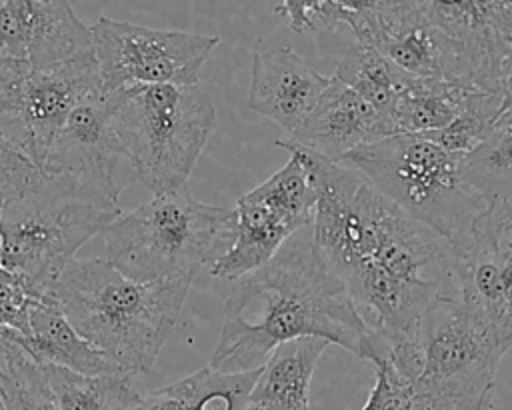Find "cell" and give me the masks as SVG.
<instances>
[{"mask_svg": "<svg viewBox=\"0 0 512 410\" xmlns=\"http://www.w3.org/2000/svg\"><path fill=\"white\" fill-rule=\"evenodd\" d=\"M260 368L228 374L206 366L142 396L134 410H246Z\"/></svg>", "mask_w": 512, "mask_h": 410, "instance_id": "obj_21", "label": "cell"}, {"mask_svg": "<svg viewBox=\"0 0 512 410\" xmlns=\"http://www.w3.org/2000/svg\"><path fill=\"white\" fill-rule=\"evenodd\" d=\"M290 152L288 162L268 180L238 198L234 236L224 256L208 272L222 280H240L264 266L300 228L312 224L316 178L312 156L276 140Z\"/></svg>", "mask_w": 512, "mask_h": 410, "instance_id": "obj_10", "label": "cell"}, {"mask_svg": "<svg viewBox=\"0 0 512 410\" xmlns=\"http://www.w3.org/2000/svg\"><path fill=\"white\" fill-rule=\"evenodd\" d=\"M106 98L136 180L152 194L186 186L216 120L214 102L200 82L130 88Z\"/></svg>", "mask_w": 512, "mask_h": 410, "instance_id": "obj_8", "label": "cell"}, {"mask_svg": "<svg viewBox=\"0 0 512 410\" xmlns=\"http://www.w3.org/2000/svg\"><path fill=\"white\" fill-rule=\"evenodd\" d=\"M100 94L94 50L50 68L0 58V140L40 168L74 108Z\"/></svg>", "mask_w": 512, "mask_h": 410, "instance_id": "obj_9", "label": "cell"}, {"mask_svg": "<svg viewBox=\"0 0 512 410\" xmlns=\"http://www.w3.org/2000/svg\"><path fill=\"white\" fill-rule=\"evenodd\" d=\"M40 178L36 166L0 140V196L6 200L26 192Z\"/></svg>", "mask_w": 512, "mask_h": 410, "instance_id": "obj_29", "label": "cell"}, {"mask_svg": "<svg viewBox=\"0 0 512 410\" xmlns=\"http://www.w3.org/2000/svg\"><path fill=\"white\" fill-rule=\"evenodd\" d=\"M328 342L300 338L274 348L248 396L246 410H310V382Z\"/></svg>", "mask_w": 512, "mask_h": 410, "instance_id": "obj_20", "label": "cell"}, {"mask_svg": "<svg viewBox=\"0 0 512 410\" xmlns=\"http://www.w3.org/2000/svg\"><path fill=\"white\" fill-rule=\"evenodd\" d=\"M388 116L378 112L362 96L330 76L316 108L286 144L328 162H344L354 150L392 136Z\"/></svg>", "mask_w": 512, "mask_h": 410, "instance_id": "obj_17", "label": "cell"}, {"mask_svg": "<svg viewBox=\"0 0 512 410\" xmlns=\"http://www.w3.org/2000/svg\"><path fill=\"white\" fill-rule=\"evenodd\" d=\"M482 92L466 82L414 78L396 98L390 120L394 134H432L448 126Z\"/></svg>", "mask_w": 512, "mask_h": 410, "instance_id": "obj_22", "label": "cell"}, {"mask_svg": "<svg viewBox=\"0 0 512 410\" xmlns=\"http://www.w3.org/2000/svg\"><path fill=\"white\" fill-rule=\"evenodd\" d=\"M328 80L292 48L254 52L248 106L290 138L316 108Z\"/></svg>", "mask_w": 512, "mask_h": 410, "instance_id": "obj_18", "label": "cell"}, {"mask_svg": "<svg viewBox=\"0 0 512 410\" xmlns=\"http://www.w3.org/2000/svg\"><path fill=\"white\" fill-rule=\"evenodd\" d=\"M38 296L20 278L0 268V330L10 328L22 334L26 330L28 308Z\"/></svg>", "mask_w": 512, "mask_h": 410, "instance_id": "obj_28", "label": "cell"}, {"mask_svg": "<svg viewBox=\"0 0 512 410\" xmlns=\"http://www.w3.org/2000/svg\"><path fill=\"white\" fill-rule=\"evenodd\" d=\"M344 28L356 36L358 44L380 52L414 78L472 84L462 46L434 16L430 2H338V30Z\"/></svg>", "mask_w": 512, "mask_h": 410, "instance_id": "obj_11", "label": "cell"}, {"mask_svg": "<svg viewBox=\"0 0 512 410\" xmlns=\"http://www.w3.org/2000/svg\"><path fill=\"white\" fill-rule=\"evenodd\" d=\"M502 124H508V126H512V106L510 108H506L502 114H500V118H498Z\"/></svg>", "mask_w": 512, "mask_h": 410, "instance_id": "obj_31", "label": "cell"}, {"mask_svg": "<svg viewBox=\"0 0 512 410\" xmlns=\"http://www.w3.org/2000/svg\"><path fill=\"white\" fill-rule=\"evenodd\" d=\"M40 366L60 410H134L142 398L128 376H90L52 364Z\"/></svg>", "mask_w": 512, "mask_h": 410, "instance_id": "obj_24", "label": "cell"}, {"mask_svg": "<svg viewBox=\"0 0 512 410\" xmlns=\"http://www.w3.org/2000/svg\"><path fill=\"white\" fill-rule=\"evenodd\" d=\"M90 32L104 96L142 86L198 84L204 62L218 46L216 36L158 30L108 16H100Z\"/></svg>", "mask_w": 512, "mask_h": 410, "instance_id": "obj_12", "label": "cell"}, {"mask_svg": "<svg viewBox=\"0 0 512 410\" xmlns=\"http://www.w3.org/2000/svg\"><path fill=\"white\" fill-rule=\"evenodd\" d=\"M100 236L106 260L132 280H194L230 248L234 212L200 202L182 186L120 212Z\"/></svg>", "mask_w": 512, "mask_h": 410, "instance_id": "obj_4", "label": "cell"}, {"mask_svg": "<svg viewBox=\"0 0 512 410\" xmlns=\"http://www.w3.org/2000/svg\"><path fill=\"white\" fill-rule=\"evenodd\" d=\"M508 348L462 306L440 300L386 360L408 380L412 410H492L498 364Z\"/></svg>", "mask_w": 512, "mask_h": 410, "instance_id": "obj_5", "label": "cell"}, {"mask_svg": "<svg viewBox=\"0 0 512 410\" xmlns=\"http://www.w3.org/2000/svg\"><path fill=\"white\" fill-rule=\"evenodd\" d=\"M376 368V382L362 410H412V388L408 380L388 362Z\"/></svg>", "mask_w": 512, "mask_h": 410, "instance_id": "obj_27", "label": "cell"}, {"mask_svg": "<svg viewBox=\"0 0 512 410\" xmlns=\"http://www.w3.org/2000/svg\"><path fill=\"white\" fill-rule=\"evenodd\" d=\"M502 98H504V110L512 106V66H510V72L506 76V82H504V92H502Z\"/></svg>", "mask_w": 512, "mask_h": 410, "instance_id": "obj_30", "label": "cell"}, {"mask_svg": "<svg viewBox=\"0 0 512 410\" xmlns=\"http://www.w3.org/2000/svg\"><path fill=\"white\" fill-rule=\"evenodd\" d=\"M192 280L138 282L106 258H74L50 296L72 328L124 376L150 372L172 334Z\"/></svg>", "mask_w": 512, "mask_h": 410, "instance_id": "obj_3", "label": "cell"}, {"mask_svg": "<svg viewBox=\"0 0 512 410\" xmlns=\"http://www.w3.org/2000/svg\"><path fill=\"white\" fill-rule=\"evenodd\" d=\"M450 264L466 312L500 344L512 346V202L488 206L450 242Z\"/></svg>", "mask_w": 512, "mask_h": 410, "instance_id": "obj_13", "label": "cell"}, {"mask_svg": "<svg viewBox=\"0 0 512 410\" xmlns=\"http://www.w3.org/2000/svg\"><path fill=\"white\" fill-rule=\"evenodd\" d=\"M0 402L4 410H60L40 362L0 330Z\"/></svg>", "mask_w": 512, "mask_h": 410, "instance_id": "obj_25", "label": "cell"}, {"mask_svg": "<svg viewBox=\"0 0 512 410\" xmlns=\"http://www.w3.org/2000/svg\"><path fill=\"white\" fill-rule=\"evenodd\" d=\"M410 218L450 242L490 202L468 156L418 134H392L344 158Z\"/></svg>", "mask_w": 512, "mask_h": 410, "instance_id": "obj_6", "label": "cell"}, {"mask_svg": "<svg viewBox=\"0 0 512 410\" xmlns=\"http://www.w3.org/2000/svg\"><path fill=\"white\" fill-rule=\"evenodd\" d=\"M0 410H4V408H2V402H0Z\"/></svg>", "mask_w": 512, "mask_h": 410, "instance_id": "obj_32", "label": "cell"}, {"mask_svg": "<svg viewBox=\"0 0 512 410\" xmlns=\"http://www.w3.org/2000/svg\"><path fill=\"white\" fill-rule=\"evenodd\" d=\"M120 212L114 202L40 174L34 186L2 204L0 268L34 294H50L76 252Z\"/></svg>", "mask_w": 512, "mask_h": 410, "instance_id": "obj_7", "label": "cell"}, {"mask_svg": "<svg viewBox=\"0 0 512 410\" xmlns=\"http://www.w3.org/2000/svg\"><path fill=\"white\" fill-rule=\"evenodd\" d=\"M332 76L388 118L398 94L414 80L386 56L358 42L340 56Z\"/></svg>", "mask_w": 512, "mask_h": 410, "instance_id": "obj_23", "label": "cell"}, {"mask_svg": "<svg viewBox=\"0 0 512 410\" xmlns=\"http://www.w3.org/2000/svg\"><path fill=\"white\" fill-rule=\"evenodd\" d=\"M300 338L338 344L374 366L388 356L386 342L364 320L312 238L292 236L232 288L208 366L228 374L250 372L264 366L274 348Z\"/></svg>", "mask_w": 512, "mask_h": 410, "instance_id": "obj_2", "label": "cell"}, {"mask_svg": "<svg viewBox=\"0 0 512 410\" xmlns=\"http://www.w3.org/2000/svg\"><path fill=\"white\" fill-rule=\"evenodd\" d=\"M504 112V98L500 94L476 92L464 110L442 130L424 134L440 148L456 154H472L482 146L488 136L494 132V126ZM420 136V134H418Z\"/></svg>", "mask_w": 512, "mask_h": 410, "instance_id": "obj_26", "label": "cell"}, {"mask_svg": "<svg viewBox=\"0 0 512 410\" xmlns=\"http://www.w3.org/2000/svg\"><path fill=\"white\" fill-rule=\"evenodd\" d=\"M38 172L118 204L136 176L114 134L104 94L82 102L52 140Z\"/></svg>", "mask_w": 512, "mask_h": 410, "instance_id": "obj_14", "label": "cell"}, {"mask_svg": "<svg viewBox=\"0 0 512 410\" xmlns=\"http://www.w3.org/2000/svg\"><path fill=\"white\" fill-rule=\"evenodd\" d=\"M92 50V32L70 2L0 0V58L50 68Z\"/></svg>", "mask_w": 512, "mask_h": 410, "instance_id": "obj_15", "label": "cell"}, {"mask_svg": "<svg viewBox=\"0 0 512 410\" xmlns=\"http://www.w3.org/2000/svg\"><path fill=\"white\" fill-rule=\"evenodd\" d=\"M312 244L388 348L408 340L444 298L458 296L444 238L422 226L344 162L312 156Z\"/></svg>", "mask_w": 512, "mask_h": 410, "instance_id": "obj_1", "label": "cell"}, {"mask_svg": "<svg viewBox=\"0 0 512 410\" xmlns=\"http://www.w3.org/2000/svg\"><path fill=\"white\" fill-rule=\"evenodd\" d=\"M6 332L36 362L90 376H124L104 354H100L72 328L58 302L50 294L32 300L28 308L26 330L22 334L10 328H6Z\"/></svg>", "mask_w": 512, "mask_h": 410, "instance_id": "obj_19", "label": "cell"}, {"mask_svg": "<svg viewBox=\"0 0 512 410\" xmlns=\"http://www.w3.org/2000/svg\"><path fill=\"white\" fill-rule=\"evenodd\" d=\"M430 8L462 46L472 84L502 96L512 66V0L430 2Z\"/></svg>", "mask_w": 512, "mask_h": 410, "instance_id": "obj_16", "label": "cell"}]
</instances>
